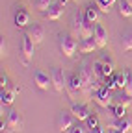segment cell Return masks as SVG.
I'll return each instance as SVG.
<instances>
[{"label": "cell", "instance_id": "obj_7", "mask_svg": "<svg viewBox=\"0 0 132 133\" xmlns=\"http://www.w3.org/2000/svg\"><path fill=\"white\" fill-rule=\"evenodd\" d=\"M65 91H67L69 98H76V94L82 92V79H80V74H71V76H69Z\"/></svg>", "mask_w": 132, "mask_h": 133}, {"label": "cell", "instance_id": "obj_19", "mask_svg": "<svg viewBox=\"0 0 132 133\" xmlns=\"http://www.w3.org/2000/svg\"><path fill=\"white\" fill-rule=\"evenodd\" d=\"M99 11H101V9H99L97 8V4H89L88 8H86V19L88 21H91V22H97L99 21Z\"/></svg>", "mask_w": 132, "mask_h": 133}, {"label": "cell", "instance_id": "obj_33", "mask_svg": "<svg viewBox=\"0 0 132 133\" xmlns=\"http://www.w3.org/2000/svg\"><path fill=\"white\" fill-rule=\"evenodd\" d=\"M101 61H102V63H110V61H112V57H110L108 54H102V56H101Z\"/></svg>", "mask_w": 132, "mask_h": 133}, {"label": "cell", "instance_id": "obj_11", "mask_svg": "<svg viewBox=\"0 0 132 133\" xmlns=\"http://www.w3.org/2000/svg\"><path fill=\"white\" fill-rule=\"evenodd\" d=\"M71 111H73V115L76 116V120L78 122H86V118L91 115V111H89V107L86 105V104H73V107H71Z\"/></svg>", "mask_w": 132, "mask_h": 133}, {"label": "cell", "instance_id": "obj_13", "mask_svg": "<svg viewBox=\"0 0 132 133\" xmlns=\"http://www.w3.org/2000/svg\"><path fill=\"white\" fill-rule=\"evenodd\" d=\"M34 46H36V43L32 41V37H28L26 33H24V37H22V56H24V63H28L32 57H34Z\"/></svg>", "mask_w": 132, "mask_h": 133}, {"label": "cell", "instance_id": "obj_2", "mask_svg": "<svg viewBox=\"0 0 132 133\" xmlns=\"http://www.w3.org/2000/svg\"><path fill=\"white\" fill-rule=\"evenodd\" d=\"M58 44H60V52L65 57H73L76 54V50H78L76 41L73 39V35H69V33H60L58 35Z\"/></svg>", "mask_w": 132, "mask_h": 133}, {"label": "cell", "instance_id": "obj_21", "mask_svg": "<svg viewBox=\"0 0 132 133\" xmlns=\"http://www.w3.org/2000/svg\"><path fill=\"white\" fill-rule=\"evenodd\" d=\"M115 104H121V105L128 107V105L132 104V94H128V92L123 89V92H121V94H117V96H115Z\"/></svg>", "mask_w": 132, "mask_h": 133}, {"label": "cell", "instance_id": "obj_18", "mask_svg": "<svg viewBox=\"0 0 132 133\" xmlns=\"http://www.w3.org/2000/svg\"><path fill=\"white\" fill-rule=\"evenodd\" d=\"M117 8H119V15L121 17H125V19L132 17V2H128V0H119Z\"/></svg>", "mask_w": 132, "mask_h": 133}, {"label": "cell", "instance_id": "obj_17", "mask_svg": "<svg viewBox=\"0 0 132 133\" xmlns=\"http://www.w3.org/2000/svg\"><path fill=\"white\" fill-rule=\"evenodd\" d=\"M19 91H21L19 87H15V89H11V91H4V89H2V94H0V100H2V105H11Z\"/></svg>", "mask_w": 132, "mask_h": 133}, {"label": "cell", "instance_id": "obj_12", "mask_svg": "<svg viewBox=\"0 0 132 133\" xmlns=\"http://www.w3.org/2000/svg\"><path fill=\"white\" fill-rule=\"evenodd\" d=\"M34 83H36L39 89L47 91L48 87H50V83H52V78L48 76L47 72H43V70H36V74H34Z\"/></svg>", "mask_w": 132, "mask_h": 133}, {"label": "cell", "instance_id": "obj_8", "mask_svg": "<svg viewBox=\"0 0 132 133\" xmlns=\"http://www.w3.org/2000/svg\"><path fill=\"white\" fill-rule=\"evenodd\" d=\"M6 120H8V129H11V131H21L22 129L24 120H22V115L17 109H11L8 113V118Z\"/></svg>", "mask_w": 132, "mask_h": 133}, {"label": "cell", "instance_id": "obj_24", "mask_svg": "<svg viewBox=\"0 0 132 133\" xmlns=\"http://www.w3.org/2000/svg\"><path fill=\"white\" fill-rule=\"evenodd\" d=\"M102 81H104V83H102V85H106L108 89H112V91H113V89H117V74H115V72H113L112 76H108V78H104Z\"/></svg>", "mask_w": 132, "mask_h": 133}, {"label": "cell", "instance_id": "obj_15", "mask_svg": "<svg viewBox=\"0 0 132 133\" xmlns=\"http://www.w3.org/2000/svg\"><path fill=\"white\" fill-rule=\"evenodd\" d=\"M15 26H19V28L30 26V13L24 8H19L15 11Z\"/></svg>", "mask_w": 132, "mask_h": 133}, {"label": "cell", "instance_id": "obj_36", "mask_svg": "<svg viewBox=\"0 0 132 133\" xmlns=\"http://www.w3.org/2000/svg\"><path fill=\"white\" fill-rule=\"evenodd\" d=\"M73 2H78V0H73Z\"/></svg>", "mask_w": 132, "mask_h": 133}, {"label": "cell", "instance_id": "obj_28", "mask_svg": "<svg viewBox=\"0 0 132 133\" xmlns=\"http://www.w3.org/2000/svg\"><path fill=\"white\" fill-rule=\"evenodd\" d=\"M71 133H88V126L84 122H76L73 128H71Z\"/></svg>", "mask_w": 132, "mask_h": 133}, {"label": "cell", "instance_id": "obj_37", "mask_svg": "<svg viewBox=\"0 0 132 133\" xmlns=\"http://www.w3.org/2000/svg\"><path fill=\"white\" fill-rule=\"evenodd\" d=\"M128 2H132V0H128Z\"/></svg>", "mask_w": 132, "mask_h": 133}, {"label": "cell", "instance_id": "obj_22", "mask_svg": "<svg viewBox=\"0 0 132 133\" xmlns=\"http://www.w3.org/2000/svg\"><path fill=\"white\" fill-rule=\"evenodd\" d=\"M115 2H119V0H95L97 8L101 9L102 13H108V11H110V8H112Z\"/></svg>", "mask_w": 132, "mask_h": 133}, {"label": "cell", "instance_id": "obj_23", "mask_svg": "<svg viewBox=\"0 0 132 133\" xmlns=\"http://www.w3.org/2000/svg\"><path fill=\"white\" fill-rule=\"evenodd\" d=\"M110 109H112V113H113L115 118H123V116L127 115V107H125V105H121V104H112V105H110Z\"/></svg>", "mask_w": 132, "mask_h": 133}, {"label": "cell", "instance_id": "obj_4", "mask_svg": "<svg viewBox=\"0 0 132 133\" xmlns=\"http://www.w3.org/2000/svg\"><path fill=\"white\" fill-rule=\"evenodd\" d=\"M78 120H76V116L73 115V111H61L60 115H58V129L63 133V131H71V128L76 124Z\"/></svg>", "mask_w": 132, "mask_h": 133}, {"label": "cell", "instance_id": "obj_31", "mask_svg": "<svg viewBox=\"0 0 132 133\" xmlns=\"http://www.w3.org/2000/svg\"><path fill=\"white\" fill-rule=\"evenodd\" d=\"M89 133H106V129L102 128V126H97V128H93V129H89ZM110 133V131H108Z\"/></svg>", "mask_w": 132, "mask_h": 133}, {"label": "cell", "instance_id": "obj_10", "mask_svg": "<svg viewBox=\"0 0 132 133\" xmlns=\"http://www.w3.org/2000/svg\"><path fill=\"white\" fill-rule=\"evenodd\" d=\"M26 35L32 37V41H34L36 44H39L43 39H45V28L41 24H30L26 28Z\"/></svg>", "mask_w": 132, "mask_h": 133}, {"label": "cell", "instance_id": "obj_9", "mask_svg": "<svg viewBox=\"0 0 132 133\" xmlns=\"http://www.w3.org/2000/svg\"><path fill=\"white\" fill-rule=\"evenodd\" d=\"M95 43H97V48H104L108 44V30L101 24V22H95Z\"/></svg>", "mask_w": 132, "mask_h": 133}, {"label": "cell", "instance_id": "obj_34", "mask_svg": "<svg viewBox=\"0 0 132 133\" xmlns=\"http://www.w3.org/2000/svg\"><path fill=\"white\" fill-rule=\"evenodd\" d=\"M61 2H63V4H67V2H69V0H61Z\"/></svg>", "mask_w": 132, "mask_h": 133}, {"label": "cell", "instance_id": "obj_35", "mask_svg": "<svg viewBox=\"0 0 132 133\" xmlns=\"http://www.w3.org/2000/svg\"><path fill=\"white\" fill-rule=\"evenodd\" d=\"M108 131H110V133H115V131H113V129H108Z\"/></svg>", "mask_w": 132, "mask_h": 133}, {"label": "cell", "instance_id": "obj_1", "mask_svg": "<svg viewBox=\"0 0 132 133\" xmlns=\"http://www.w3.org/2000/svg\"><path fill=\"white\" fill-rule=\"evenodd\" d=\"M78 74H80V79H82V92L91 96L95 89H99L102 85V79H99L95 70H93V65H88V63H82V66L78 69Z\"/></svg>", "mask_w": 132, "mask_h": 133}, {"label": "cell", "instance_id": "obj_32", "mask_svg": "<svg viewBox=\"0 0 132 133\" xmlns=\"http://www.w3.org/2000/svg\"><path fill=\"white\" fill-rule=\"evenodd\" d=\"M0 54H6V41H4V37H2V41H0Z\"/></svg>", "mask_w": 132, "mask_h": 133}, {"label": "cell", "instance_id": "obj_26", "mask_svg": "<svg viewBox=\"0 0 132 133\" xmlns=\"http://www.w3.org/2000/svg\"><path fill=\"white\" fill-rule=\"evenodd\" d=\"M84 124L88 126V129H93V128H97V126H101V124H99V116H97V115H93V113L86 118V122H84Z\"/></svg>", "mask_w": 132, "mask_h": 133}, {"label": "cell", "instance_id": "obj_29", "mask_svg": "<svg viewBox=\"0 0 132 133\" xmlns=\"http://www.w3.org/2000/svg\"><path fill=\"white\" fill-rule=\"evenodd\" d=\"M117 87L119 89H125L127 87V74H125V70L117 74Z\"/></svg>", "mask_w": 132, "mask_h": 133}, {"label": "cell", "instance_id": "obj_16", "mask_svg": "<svg viewBox=\"0 0 132 133\" xmlns=\"http://www.w3.org/2000/svg\"><path fill=\"white\" fill-rule=\"evenodd\" d=\"M84 22H86V15H82V13H74L73 22H71V28H73V33H74V35H78V37H80L82 28H84Z\"/></svg>", "mask_w": 132, "mask_h": 133}, {"label": "cell", "instance_id": "obj_6", "mask_svg": "<svg viewBox=\"0 0 132 133\" xmlns=\"http://www.w3.org/2000/svg\"><path fill=\"white\" fill-rule=\"evenodd\" d=\"M65 13V4L61 2H52L50 4V8H48L47 11H43V15H45V19H48V21H58V19H61V15Z\"/></svg>", "mask_w": 132, "mask_h": 133}, {"label": "cell", "instance_id": "obj_30", "mask_svg": "<svg viewBox=\"0 0 132 133\" xmlns=\"http://www.w3.org/2000/svg\"><path fill=\"white\" fill-rule=\"evenodd\" d=\"M8 83H9V79H8V76H0V87H2V89H6L8 87Z\"/></svg>", "mask_w": 132, "mask_h": 133}, {"label": "cell", "instance_id": "obj_20", "mask_svg": "<svg viewBox=\"0 0 132 133\" xmlns=\"http://www.w3.org/2000/svg\"><path fill=\"white\" fill-rule=\"evenodd\" d=\"M121 44L125 52H132V30H127L121 37Z\"/></svg>", "mask_w": 132, "mask_h": 133}, {"label": "cell", "instance_id": "obj_14", "mask_svg": "<svg viewBox=\"0 0 132 133\" xmlns=\"http://www.w3.org/2000/svg\"><path fill=\"white\" fill-rule=\"evenodd\" d=\"M78 50H80L82 54H91L93 50H97L95 37H82L80 43H78Z\"/></svg>", "mask_w": 132, "mask_h": 133}, {"label": "cell", "instance_id": "obj_5", "mask_svg": "<svg viewBox=\"0 0 132 133\" xmlns=\"http://www.w3.org/2000/svg\"><path fill=\"white\" fill-rule=\"evenodd\" d=\"M50 78H52V85H54V91L56 92H61L67 87V81H65V72L60 69V66H54L50 70Z\"/></svg>", "mask_w": 132, "mask_h": 133}, {"label": "cell", "instance_id": "obj_3", "mask_svg": "<svg viewBox=\"0 0 132 133\" xmlns=\"http://www.w3.org/2000/svg\"><path fill=\"white\" fill-rule=\"evenodd\" d=\"M93 100H95V104L99 105V107H110L112 104H113V92H112V89H108L106 85H101L99 89H95L93 91Z\"/></svg>", "mask_w": 132, "mask_h": 133}, {"label": "cell", "instance_id": "obj_27", "mask_svg": "<svg viewBox=\"0 0 132 133\" xmlns=\"http://www.w3.org/2000/svg\"><path fill=\"white\" fill-rule=\"evenodd\" d=\"M112 74H113V61L102 63V79L108 78V76H112Z\"/></svg>", "mask_w": 132, "mask_h": 133}, {"label": "cell", "instance_id": "obj_25", "mask_svg": "<svg viewBox=\"0 0 132 133\" xmlns=\"http://www.w3.org/2000/svg\"><path fill=\"white\" fill-rule=\"evenodd\" d=\"M50 4H52V0H34V8L39 9L41 13L47 11L48 8H50Z\"/></svg>", "mask_w": 132, "mask_h": 133}]
</instances>
